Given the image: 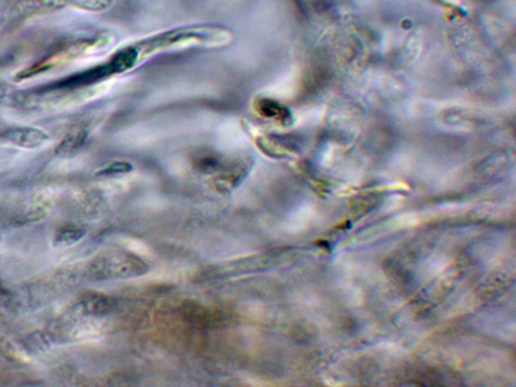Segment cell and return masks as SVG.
<instances>
[{
	"instance_id": "6da1fadb",
	"label": "cell",
	"mask_w": 516,
	"mask_h": 387,
	"mask_svg": "<svg viewBox=\"0 0 516 387\" xmlns=\"http://www.w3.org/2000/svg\"><path fill=\"white\" fill-rule=\"evenodd\" d=\"M232 40V32L225 26L192 24L153 34L132 44L140 53L141 64L144 61L162 53L198 48H222L229 46Z\"/></svg>"
},
{
	"instance_id": "7a4b0ae2",
	"label": "cell",
	"mask_w": 516,
	"mask_h": 387,
	"mask_svg": "<svg viewBox=\"0 0 516 387\" xmlns=\"http://www.w3.org/2000/svg\"><path fill=\"white\" fill-rule=\"evenodd\" d=\"M114 38L111 34L103 33L94 35L92 38L83 39L67 44L55 53H51L46 58L34 63V65L26 67L15 75V82H24L50 72L69 66L72 63L95 55L111 47Z\"/></svg>"
},
{
	"instance_id": "3957f363",
	"label": "cell",
	"mask_w": 516,
	"mask_h": 387,
	"mask_svg": "<svg viewBox=\"0 0 516 387\" xmlns=\"http://www.w3.org/2000/svg\"><path fill=\"white\" fill-rule=\"evenodd\" d=\"M147 272L148 266L128 252H108L96 257L92 264V274L98 278L132 277Z\"/></svg>"
},
{
	"instance_id": "277c9868",
	"label": "cell",
	"mask_w": 516,
	"mask_h": 387,
	"mask_svg": "<svg viewBox=\"0 0 516 387\" xmlns=\"http://www.w3.org/2000/svg\"><path fill=\"white\" fill-rule=\"evenodd\" d=\"M277 258L275 252H264V254L235 260L228 266L217 267L210 275L214 277H225L265 272L276 266Z\"/></svg>"
},
{
	"instance_id": "5b68a950",
	"label": "cell",
	"mask_w": 516,
	"mask_h": 387,
	"mask_svg": "<svg viewBox=\"0 0 516 387\" xmlns=\"http://www.w3.org/2000/svg\"><path fill=\"white\" fill-rule=\"evenodd\" d=\"M3 137L11 145L24 150L41 149L46 146L51 140L46 131L34 128V126H21V128L7 131Z\"/></svg>"
},
{
	"instance_id": "8992f818",
	"label": "cell",
	"mask_w": 516,
	"mask_h": 387,
	"mask_svg": "<svg viewBox=\"0 0 516 387\" xmlns=\"http://www.w3.org/2000/svg\"><path fill=\"white\" fill-rule=\"evenodd\" d=\"M255 110L262 119L268 120L273 122L287 124L289 119H291V116H289V112L285 106L268 97H260L257 99Z\"/></svg>"
},
{
	"instance_id": "52a82bcc",
	"label": "cell",
	"mask_w": 516,
	"mask_h": 387,
	"mask_svg": "<svg viewBox=\"0 0 516 387\" xmlns=\"http://www.w3.org/2000/svg\"><path fill=\"white\" fill-rule=\"evenodd\" d=\"M88 133L84 130H75L67 134L55 149V154L61 158H72L78 154L87 140Z\"/></svg>"
},
{
	"instance_id": "ba28073f",
	"label": "cell",
	"mask_w": 516,
	"mask_h": 387,
	"mask_svg": "<svg viewBox=\"0 0 516 387\" xmlns=\"http://www.w3.org/2000/svg\"><path fill=\"white\" fill-rule=\"evenodd\" d=\"M114 301L104 295L90 294L81 301L84 312L94 316H102L111 313L114 308Z\"/></svg>"
},
{
	"instance_id": "9c48e42d",
	"label": "cell",
	"mask_w": 516,
	"mask_h": 387,
	"mask_svg": "<svg viewBox=\"0 0 516 387\" xmlns=\"http://www.w3.org/2000/svg\"><path fill=\"white\" fill-rule=\"evenodd\" d=\"M114 0H73L71 7L86 13H102L113 5Z\"/></svg>"
},
{
	"instance_id": "30bf717a",
	"label": "cell",
	"mask_w": 516,
	"mask_h": 387,
	"mask_svg": "<svg viewBox=\"0 0 516 387\" xmlns=\"http://www.w3.org/2000/svg\"><path fill=\"white\" fill-rule=\"evenodd\" d=\"M86 231L75 227H68L60 229L56 233L55 242L58 246H72L85 237Z\"/></svg>"
},
{
	"instance_id": "8fae6325",
	"label": "cell",
	"mask_w": 516,
	"mask_h": 387,
	"mask_svg": "<svg viewBox=\"0 0 516 387\" xmlns=\"http://www.w3.org/2000/svg\"><path fill=\"white\" fill-rule=\"evenodd\" d=\"M132 169L133 167L131 163H129V161H123V160L113 161V163L107 165L106 167L99 170L97 176L115 177V176L131 173Z\"/></svg>"
},
{
	"instance_id": "7c38bea8",
	"label": "cell",
	"mask_w": 516,
	"mask_h": 387,
	"mask_svg": "<svg viewBox=\"0 0 516 387\" xmlns=\"http://www.w3.org/2000/svg\"><path fill=\"white\" fill-rule=\"evenodd\" d=\"M197 167L201 172L214 173L215 170L220 169L221 165L219 160L216 157L206 155L198 159Z\"/></svg>"
},
{
	"instance_id": "4fadbf2b",
	"label": "cell",
	"mask_w": 516,
	"mask_h": 387,
	"mask_svg": "<svg viewBox=\"0 0 516 387\" xmlns=\"http://www.w3.org/2000/svg\"><path fill=\"white\" fill-rule=\"evenodd\" d=\"M44 5L52 7L70 6L73 0H39Z\"/></svg>"
}]
</instances>
